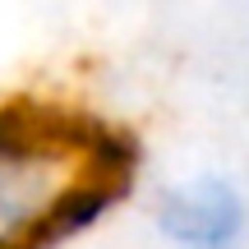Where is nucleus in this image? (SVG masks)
I'll use <instances>...</instances> for the list:
<instances>
[{"label": "nucleus", "mask_w": 249, "mask_h": 249, "mask_svg": "<svg viewBox=\"0 0 249 249\" xmlns=\"http://www.w3.org/2000/svg\"><path fill=\"white\" fill-rule=\"evenodd\" d=\"M152 231L166 249H245L249 189L231 171H189L152 194Z\"/></svg>", "instance_id": "obj_1"}, {"label": "nucleus", "mask_w": 249, "mask_h": 249, "mask_svg": "<svg viewBox=\"0 0 249 249\" xmlns=\"http://www.w3.org/2000/svg\"><path fill=\"white\" fill-rule=\"evenodd\" d=\"M134 185H120V180H107V176H92V171H79L70 185L60 189L46 217L37 222V235L33 245L37 249H65L74 240H83L88 231H97L111 213L129 198Z\"/></svg>", "instance_id": "obj_2"}]
</instances>
